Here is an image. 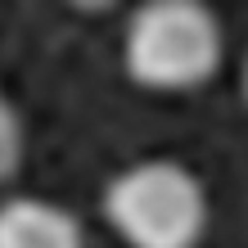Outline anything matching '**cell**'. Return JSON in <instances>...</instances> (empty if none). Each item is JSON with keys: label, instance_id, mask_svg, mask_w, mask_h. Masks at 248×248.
<instances>
[{"label": "cell", "instance_id": "obj_1", "mask_svg": "<svg viewBox=\"0 0 248 248\" xmlns=\"http://www.w3.org/2000/svg\"><path fill=\"white\" fill-rule=\"evenodd\" d=\"M104 217L126 248H199L212 221V203L185 163L144 158L108 181Z\"/></svg>", "mask_w": 248, "mask_h": 248}, {"label": "cell", "instance_id": "obj_2", "mask_svg": "<svg viewBox=\"0 0 248 248\" xmlns=\"http://www.w3.org/2000/svg\"><path fill=\"white\" fill-rule=\"evenodd\" d=\"M221 23L199 0H149L122 36V68L144 91H194L221 72Z\"/></svg>", "mask_w": 248, "mask_h": 248}, {"label": "cell", "instance_id": "obj_3", "mask_svg": "<svg viewBox=\"0 0 248 248\" xmlns=\"http://www.w3.org/2000/svg\"><path fill=\"white\" fill-rule=\"evenodd\" d=\"M0 248H86V230L59 203L14 194L0 203Z\"/></svg>", "mask_w": 248, "mask_h": 248}, {"label": "cell", "instance_id": "obj_4", "mask_svg": "<svg viewBox=\"0 0 248 248\" xmlns=\"http://www.w3.org/2000/svg\"><path fill=\"white\" fill-rule=\"evenodd\" d=\"M23 154H27V136H23V118L18 108L9 104V95L0 91V185H9L23 167Z\"/></svg>", "mask_w": 248, "mask_h": 248}, {"label": "cell", "instance_id": "obj_5", "mask_svg": "<svg viewBox=\"0 0 248 248\" xmlns=\"http://www.w3.org/2000/svg\"><path fill=\"white\" fill-rule=\"evenodd\" d=\"M239 91H244V104H248V59H244V72H239Z\"/></svg>", "mask_w": 248, "mask_h": 248}]
</instances>
